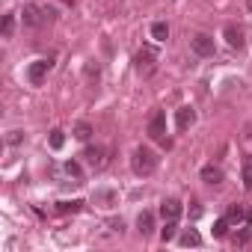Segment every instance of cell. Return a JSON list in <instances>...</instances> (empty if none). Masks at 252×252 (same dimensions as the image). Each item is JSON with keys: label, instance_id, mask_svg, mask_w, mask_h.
<instances>
[{"label": "cell", "instance_id": "ffe728a7", "mask_svg": "<svg viewBox=\"0 0 252 252\" xmlns=\"http://www.w3.org/2000/svg\"><path fill=\"white\" fill-rule=\"evenodd\" d=\"M48 143H51V149H54V152H60V149L65 146V134H63L60 128H54V131H51V137H48Z\"/></svg>", "mask_w": 252, "mask_h": 252}, {"label": "cell", "instance_id": "7a4b0ae2", "mask_svg": "<svg viewBox=\"0 0 252 252\" xmlns=\"http://www.w3.org/2000/svg\"><path fill=\"white\" fill-rule=\"evenodd\" d=\"M155 68H158V51L152 45H143L137 54V71L143 77H149V74H155Z\"/></svg>", "mask_w": 252, "mask_h": 252}, {"label": "cell", "instance_id": "277c9868", "mask_svg": "<svg viewBox=\"0 0 252 252\" xmlns=\"http://www.w3.org/2000/svg\"><path fill=\"white\" fill-rule=\"evenodd\" d=\"M51 68H54V60H33V63L27 65V80H30L33 86H42Z\"/></svg>", "mask_w": 252, "mask_h": 252}, {"label": "cell", "instance_id": "9a60e30c", "mask_svg": "<svg viewBox=\"0 0 252 252\" xmlns=\"http://www.w3.org/2000/svg\"><path fill=\"white\" fill-rule=\"evenodd\" d=\"M152 39L155 42H166L169 39V24L166 21H155L152 24Z\"/></svg>", "mask_w": 252, "mask_h": 252}, {"label": "cell", "instance_id": "e0dca14e", "mask_svg": "<svg viewBox=\"0 0 252 252\" xmlns=\"http://www.w3.org/2000/svg\"><path fill=\"white\" fill-rule=\"evenodd\" d=\"M181 246H202V234L196 231V228H187V231H181Z\"/></svg>", "mask_w": 252, "mask_h": 252}, {"label": "cell", "instance_id": "4316f807", "mask_svg": "<svg viewBox=\"0 0 252 252\" xmlns=\"http://www.w3.org/2000/svg\"><path fill=\"white\" fill-rule=\"evenodd\" d=\"M246 222H249V225H252V211H249V214H246Z\"/></svg>", "mask_w": 252, "mask_h": 252}, {"label": "cell", "instance_id": "9c48e42d", "mask_svg": "<svg viewBox=\"0 0 252 252\" xmlns=\"http://www.w3.org/2000/svg\"><path fill=\"white\" fill-rule=\"evenodd\" d=\"M193 122H196V110H193V107H178V113H175V125H178V131H187Z\"/></svg>", "mask_w": 252, "mask_h": 252}, {"label": "cell", "instance_id": "cb8c5ba5", "mask_svg": "<svg viewBox=\"0 0 252 252\" xmlns=\"http://www.w3.org/2000/svg\"><path fill=\"white\" fill-rule=\"evenodd\" d=\"M65 172H68L74 181H80V163H77V160H68V163H65Z\"/></svg>", "mask_w": 252, "mask_h": 252}, {"label": "cell", "instance_id": "d6986e66", "mask_svg": "<svg viewBox=\"0 0 252 252\" xmlns=\"http://www.w3.org/2000/svg\"><path fill=\"white\" fill-rule=\"evenodd\" d=\"M80 208H83V199H71V202H60V205H57L60 214H77Z\"/></svg>", "mask_w": 252, "mask_h": 252}, {"label": "cell", "instance_id": "ba28073f", "mask_svg": "<svg viewBox=\"0 0 252 252\" xmlns=\"http://www.w3.org/2000/svg\"><path fill=\"white\" fill-rule=\"evenodd\" d=\"M160 217H163V222L166 220H178L181 217V202L178 199H163L160 202Z\"/></svg>", "mask_w": 252, "mask_h": 252}, {"label": "cell", "instance_id": "7402d4cb", "mask_svg": "<svg viewBox=\"0 0 252 252\" xmlns=\"http://www.w3.org/2000/svg\"><path fill=\"white\" fill-rule=\"evenodd\" d=\"M228 225H231V222H228V217L217 220V222H214V237H225V234H228Z\"/></svg>", "mask_w": 252, "mask_h": 252}, {"label": "cell", "instance_id": "2e32d148", "mask_svg": "<svg viewBox=\"0 0 252 252\" xmlns=\"http://www.w3.org/2000/svg\"><path fill=\"white\" fill-rule=\"evenodd\" d=\"M175 237H178V220H166V225L160 228V240L169 243V240H175Z\"/></svg>", "mask_w": 252, "mask_h": 252}, {"label": "cell", "instance_id": "4fadbf2b", "mask_svg": "<svg viewBox=\"0 0 252 252\" xmlns=\"http://www.w3.org/2000/svg\"><path fill=\"white\" fill-rule=\"evenodd\" d=\"M119 202V193L116 190H98L95 193V205H101V208H113Z\"/></svg>", "mask_w": 252, "mask_h": 252}, {"label": "cell", "instance_id": "8fae6325", "mask_svg": "<svg viewBox=\"0 0 252 252\" xmlns=\"http://www.w3.org/2000/svg\"><path fill=\"white\" fill-rule=\"evenodd\" d=\"M202 181H205V184H222V169L214 166V163L202 166Z\"/></svg>", "mask_w": 252, "mask_h": 252}, {"label": "cell", "instance_id": "8992f818", "mask_svg": "<svg viewBox=\"0 0 252 252\" xmlns=\"http://www.w3.org/2000/svg\"><path fill=\"white\" fill-rule=\"evenodd\" d=\"M190 48H193V54L196 57H214V39L211 36H205V33H199V36H193V42H190Z\"/></svg>", "mask_w": 252, "mask_h": 252}, {"label": "cell", "instance_id": "3957f363", "mask_svg": "<svg viewBox=\"0 0 252 252\" xmlns=\"http://www.w3.org/2000/svg\"><path fill=\"white\" fill-rule=\"evenodd\" d=\"M57 12L51 9V6H24V24L27 27H39V24H45V21H51Z\"/></svg>", "mask_w": 252, "mask_h": 252}, {"label": "cell", "instance_id": "d4e9b609", "mask_svg": "<svg viewBox=\"0 0 252 252\" xmlns=\"http://www.w3.org/2000/svg\"><path fill=\"white\" fill-rule=\"evenodd\" d=\"M243 187H246V190L252 193V160H249V163L243 166Z\"/></svg>", "mask_w": 252, "mask_h": 252}, {"label": "cell", "instance_id": "30bf717a", "mask_svg": "<svg viewBox=\"0 0 252 252\" xmlns=\"http://www.w3.org/2000/svg\"><path fill=\"white\" fill-rule=\"evenodd\" d=\"M137 231H140L143 237L155 234V214H152V211H143V214L137 217Z\"/></svg>", "mask_w": 252, "mask_h": 252}, {"label": "cell", "instance_id": "44dd1931", "mask_svg": "<svg viewBox=\"0 0 252 252\" xmlns=\"http://www.w3.org/2000/svg\"><path fill=\"white\" fill-rule=\"evenodd\" d=\"M12 30H15V15L9 12V15H3V27H0V33H3V39H9Z\"/></svg>", "mask_w": 252, "mask_h": 252}, {"label": "cell", "instance_id": "6da1fadb", "mask_svg": "<svg viewBox=\"0 0 252 252\" xmlns=\"http://www.w3.org/2000/svg\"><path fill=\"white\" fill-rule=\"evenodd\" d=\"M131 169H134V175H140V178H149V175L158 169V155H155L149 146H140V149H134Z\"/></svg>", "mask_w": 252, "mask_h": 252}, {"label": "cell", "instance_id": "52a82bcc", "mask_svg": "<svg viewBox=\"0 0 252 252\" xmlns=\"http://www.w3.org/2000/svg\"><path fill=\"white\" fill-rule=\"evenodd\" d=\"M83 158H86V163H89L92 169H104V166H107V152H104L101 146H89V149L83 152Z\"/></svg>", "mask_w": 252, "mask_h": 252}, {"label": "cell", "instance_id": "603a6c76", "mask_svg": "<svg viewBox=\"0 0 252 252\" xmlns=\"http://www.w3.org/2000/svg\"><path fill=\"white\" fill-rule=\"evenodd\" d=\"M74 137L86 143V140L92 137V125H86V122H80V125H77V128H74Z\"/></svg>", "mask_w": 252, "mask_h": 252}, {"label": "cell", "instance_id": "5bb4252c", "mask_svg": "<svg viewBox=\"0 0 252 252\" xmlns=\"http://www.w3.org/2000/svg\"><path fill=\"white\" fill-rule=\"evenodd\" d=\"M225 217H228V222H231V225H240V222L246 220V208H243V205H228Z\"/></svg>", "mask_w": 252, "mask_h": 252}, {"label": "cell", "instance_id": "7c38bea8", "mask_svg": "<svg viewBox=\"0 0 252 252\" xmlns=\"http://www.w3.org/2000/svg\"><path fill=\"white\" fill-rule=\"evenodd\" d=\"M225 42H228L231 48H237V51H240V48H243V30H240V27H234V24H228V27H225Z\"/></svg>", "mask_w": 252, "mask_h": 252}, {"label": "cell", "instance_id": "484cf974", "mask_svg": "<svg viewBox=\"0 0 252 252\" xmlns=\"http://www.w3.org/2000/svg\"><path fill=\"white\" fill-rule=\"evenodd\" d=\"M21 140H24V131H9V137H6V143H9V146H18Z\"/></svg>", "mask_w": 252, "mask_h": 252}, {"label": "cell", "instance_id": "ac0fdd59", "mask_svg": "<svg viewBox=\"0 0 252 252\" xmlns=\"http://www.w3.org/2000/svg\"><path fill=\"white\" fill-rule=\"evenodd\" d=\"M231 243H234V246H249V243H252V225L240 228V231L231 237Z\"/></svg>", "mask_w": 252, "mask_h": 252}, {"label": "cell", "instance_id": "5b68a950", "mask_svg": "<svg viewBox=\"0 0 252 252\" xmlns=\"http://www.w3.org/2000/svg\"><path fill=\"white\" fill-rule=\"evenodd\" d=\"M149 137L158 140V143H166V113L158 110V113L149 119Z\"/></svg>", "mask_w": 252, "mask_h": 252}]
</instances>
